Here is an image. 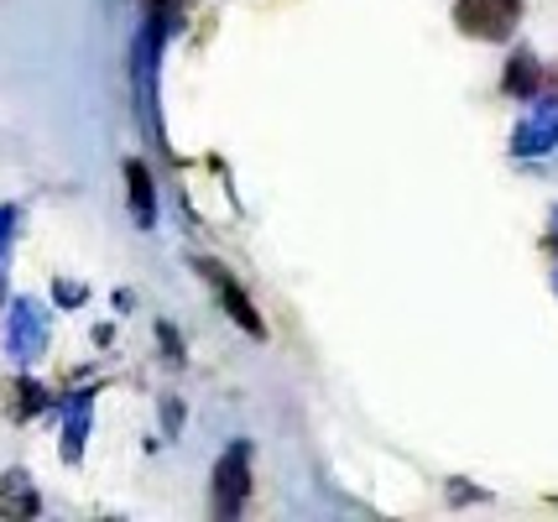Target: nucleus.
I'll return each mask as SVG.
<instances>
[{
	"label": "nucleus",
	"mask_w": 558,
	"mask_h": 522,
	"mask_svg": "<svg viewBox=\"0 0 558 522\" xmlns=\"http://www.w3.org/2000/svg\"><path fill=\"white\" fill-rule=\"evenodd\" d=\"M454 22L475 43H507L522 22V0H454Z\"/></svg>",
	"instance_id": "nucleus-1"
},
{
	"label": "nucleus",
	"mask_w": 558,
	"mask_h": 522,
	"mask_svg": "<svg viewBox=\"0 0 558 522\" xmlns=\"http://www.w3.org/2000/svg\"><path fill=\"white\" fill-rule=\"evenodd\" d=\"M554 147H558V100H543L527 121L517 125L511 151H517V157H537V151H554Z\"/></svg>",
	"instance_id": "nucleus-3"
},
{
	"label": "nucleus",
	"mask_w": 558,
	"mask_h": 522,
	"mask_svg": "<svg viewBox=\"0 0 558 522\" xmlns=\"http://www.w3.org/2000/svg\"><path fill=\"white\" fill-rule=\"evenodd\" d=\"M543 246L558 251V209H554V224H548V235H543Z\"/></svg>",
	"instance_id": "nucleus-9"
},
{
	"label": "nucleus",
	"mask_w": 558,
	"mask_h": 522,
	"mask_svg": "<svg viewBox=\"0 0 558 522\" xmlns=\"http://www.w3.org/2000/svg\"><path fill=\"white\" fill-rule=\"evenodd\" d=\"M125 178H131V199H136V220L151 224V178H146L142 162H125Z\"/></svg>",
	"instance_id": "nucleus-7"
},
{
	"label": "nucleus",
	"mask_w": 558,
	"mask_h": 522,
	"mask_svg": "<svg viewBox=\"0 0 558 522\" xmlns=\"http://www.w3.org/2000/svg\"><path fill=\"white\" fill-rule=\"evenodd\" d=\"M554 288H558V272H554Z\"/></svg>",
	"instance_id": "nucleus-10"
},
{
	"label": "nucleus",
	"mask_w": 558,
	"mask_h": 522,
	"mask_svg": "<svg viewBox=\"0 0 558 522\" xmlns=\"http://www.w3.org/2000/svg\"><path fill=\"white\" fill-rule=\"evenodd\" d=\"M37 512V491L26 486V475H5L0 481V518H32Z\"/></svg>",
	"instance_id": "nucleus-6"
},
{
	"label": "nucleus",
	"mask_w": 558,
	"mask_h": 522,
	"mask_svg": "<svg viewBox=\"0 0 558 522\" xmlns=\"http://www.w3.org/2000/svg\"><path fill=\"white\" fill-rule=\"evenodd\" d=\"M11 329H16V335H11V340H16V350H37V345H43V329H37V308H32V303H22V308H16V324H11Z\"/></svg>",
	"instance_id": "nucleus-8"
},
{
	"label": "nucleus",
	"mask_w": 558,
	"mask_h": 522,
	"mask_svg": "<svg viewBox=\"0 0 558 522\" xmlns=\"http://www.w3.org/2000/svg\"><path fill=\"white\" fill-rule=\"evenodd\" d=\"M204 277H209V282L219 288V299H225V308H230V319L241 324V329H251V335H262V319H256V308H251L241 288H235V282L225 277V267H204Z\"/></svg>",
	"instance_id": "nucleus-4"
},
{
	"label": "nucleus",
	"mask_w": 558,
	"mask_h": 522,
	"mask_svg": "<svg viewBox=\"0 0 558 522\" xmlns=\"http://www.w3.org/2000/svg\"><path fill=\"white\" fill-rule=\"evenodd\" d=\"M245 486H251V449L230 445L225 454H219V465H215V497H219V512H225V518H235V512H241Z\"/></svg>",
	"instance_id": "nucleus-2"
},
{
	"label": "nucleus",
	"mask_w": 558,
	"mask_h": 522,
	"mask_svg": "<svg viewBox=\"0 0 558 522\" xmlns=\"http://www.w3.org/2000/svg\"><path fill=\"white\" fill-rule=\"evenodd\" d=\"M537 89H543V63H537L533 52H511L507 63V95H522V100H533Z\"/></svg>",
	"instance_id": "nucleus-5"
}]
</instances>
